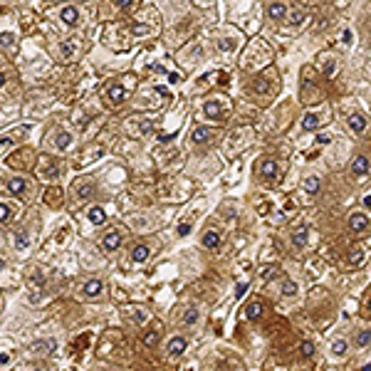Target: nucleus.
Masks as SVG:
<instances>
[{"label":"nucleus","mask_w":371,"mask_h":371,"mask_svg":"<svg viewBox=\"0 0 371 371\" xmlns=\"http://www.w3.org/2000/svg\"><path fill=\"white\" fill-rule=\"evenodd\" d=\"M361 371H371V361H369V364H364V366H361Z\"/></svg>","instance_id":"864d4df0"},{"label":"nucleus","mask_w":371,"mask_h":371,"mask_svg":"<svg viewBox=\"0 0 371 371\" xmlns=\"http://www.w3.org/2000/svg\"><path fill=\"white\" fill-rule=\"evenodd\" d=\"M3 84H5V74H3V72H0V87H3Z\"/></svg>","instance_id":"5fc2aeb1"},{"label":"nucleus","mask_w":371,"mask_h":371,"mask_svg":"<svg viewBox=\"0 0 371 371\" xmlns=\"http://www.w3.org/2000/svg\"><path fill=\"white\" fill-rule=\"evenodd\" d=\"M141 339H144V347H148V349H154V347L159 344V331H156V329H148V331L144 334V337H141Z\"/></svg>","instance_id":"2f4dec72"},{"label":"nucleus","mask_w":371,"mask_h":371,"mask_svg":"<svg viewBox=\"0 0 371 371\" xmlns=\"http://www.w3.org/2000/svg\"><path fill=\"white\" fill-rule=\"evenodd\" d=\"M201 245H203L206 250H215V247H220V233H218V230H206V233H203V238H201Z\"/></svg>","instance_id":"a211bd4d"},{"label":"nucleus","mask_w":371,"mask_h":371,"mask_svg":"<svg viewBox=\"0 0 371 371\" xmlns=\"http://www.w3.org/2000/svg\"><path fill=\"white\" fill-rule=\"evenodd\" d=\"M319 188H322V181H319L317 176H307V178H305V191H307L309 196L319 193Z\"/></svg>","instance_id":"c756f323"},{"label":"nucleus","mask_w":371,"mask_h":371,"mask_svg":"<svg viewBox=\"0 0 371 371\" xmlns=\"http://www.w3.org/2000/svg\"><path fill=\"white\" fill-rule=\"evenodd\" d=\"M122 245H124V233H122V230H109V233H104V238H102L104 252H117Z\"/></svg>","instance_id":"423d86ee"},{"label":"nucleus","mask_w":371,"mask_h":371,"mask_svg":"<svg viewBox=\"0 0 371 371\" xmlns=\"http://www.w3.org/2000/svg\"><path fill=\"white\" fill-rule=\"evenodd\" d=\"M97 371H111V369H97Z\"/></svg>","instance_id":"6e6d98bb"},{"label":"nucleus","mask_w":371,"mask_h":371,"mask_svg":"<svg viewBox=\"0 0 371 371\" xmlns=\"http://www.w3.org/2000/svg\"><path fill=\"white\" fill-rule=\"evenodd\" d=\"M347 349H349L347 339H334V342H331V354H334V356H344Z\"/></svg>","instance_id":"473e14b6"},{"label":"nucleus","mask_w":371,"mask_h":371,"mask_svg":"<svg viewBox=\"0 0 371 371\" xmlns=\"http://www.w3.org/2000/svg\"><path fill=\"white\" fill-rule=\"evenodd\" d=\"M215 45H218V50H223V52H233V50L238 47V42L230 40V37H223V40H218Z\"/></svg>","instance_id":"72a5a7b5"},{"label":"nucleus","mask_w":371,"mask_h":371,"mask_svg":"<svg viewBox=\"0 0 371 371\" xmlns=\"http://www.w3.org/2000/svg\"><path fill=\"white\" fill-rule=\"evenodd\" d=\"M198 319H201V312H198V307H186L183 309V314H181V322L186 324V327H196L198 324Z\"/></svg>","instance_id":"aec40b11"},{"label":"nucleus","mask_w":371,"mask_h":371,"mask_svg":"<svg viewBox=\"0 0 371 371\" xmlns=\"http://www.w3.org/2000/svg\"><path fill=\"white\" fill-rule=\"evenodd\" d=\"M282 294L285 297H294L297 294V282L294 280H282Z\"/></svg>","instance_id":"f704fd0d"},{"label":"nucleus","mask_w":371,"mask_h":371,"mask_svg":"<svg viewBox=\"0 0 371 371\" xmlns=\"http://www.w3.org/2000/svg\"><path fill=\"white\" fill-rule=\"evenodd\" d=\"M102 292H104V280H99V277H92V280H87L82 285V297L84 300H97Z\"/></svg>","instance_id":"1a4fd4ad"},{"label":"nucleus","mask_w":371,"mask_h":371,"mask_svg":"<svg viewBox=\"0 0 371 371\" xmlns=\"http://www.w3.org/2000/svg\"><path fill=\"white\" fill-rule=\"evenodd\" d=\"M0 45H3V47H13L15 45V32H0Z\"/></svg>","instance_id":"4c0bfd02"},{"label":"nucleus","mask_w":371,"mask_h":371,"mask_svg":"<svg viewBox=\"0 0 371 371\" xmlns=\"http://www.w3.org/2000/svg\"><path fill=\"white\" fill-rule=\"evenodd\" d=\"M30 285H32V287H40V289H42V287H45V275H42V272H32V280H30Z\"/></svg>","instance_id":"ea45409f"},{"label":"nucleus","mask_w":371,"mask_h":371,"mask_svg":"<svg viewBox=\"0 0 371 371\" xmlns=\"http://www.w3.org/2000/svg\"><path fill=\"white\" fill-rule=\"evenodd\" d=\"M57 349V342L52 339V337H45V339H35V342H30V347H27V351L30 354H35V356H50L52 351Z\"/></svg>","instance_id":"f03ea898"},{"label":"nucleus","mask_w":371,"mask_h":371,"mask_svg":"<svg viewBox=\"0 0 371 371\" xmlns=\"http://www.w3.org/2000/svg\"><path fill=\"white\" fill-rule=\"evenodd\" d=\"M364 206H366V208H371V196H366V198H364Z\"/></svg>","instance_id":"603ef678"},{"label":"nucleus","mask_w":371,"mask_h":371,"mask_svg":"<svg viewBox=\"0 0 371 371\" xmlns=\"http://www.w3.org/2000/svg\"><path fill=\"white\" fill-rule=\"evenodd\" d=\"M106 99L114 104V106H122L124 102H126V89L119 84V82H114V84H109L106 87Z\"/></svg>","instance_id":"9d476101"},{"label":"nucleus","mask_w":371,"mask_h":371,"mask_svg":"<svg viewBox=\"0 0 371 371\" xmlns=\"http://www.w3.org/2000/svg\"><path fill=\"white\" fill-rule=\"evenodd\" d=\"M82 37L80 35H69V37H64V40L60 42V57L64 60V62H72L74 57H80V52H82Z\"/></svg>","instance_id":"f257e3e1"},{"label":"nucleus","mask_w":371,"mask_h":371,"mask_svg":"<svg viewBox=\"0 0 371 371\" xmlns=\"http://www.w3.org/2000/svg\"><path fill=\"white\" fill-rule=\"evenodd\" d=\"M366 226H369V218H366V213H351V218H349V228H351L354 233L366 230Z\"/></svg>","instance_id":"6ab92c4d"},{"label":"nucleus","mask_w":371,"mask_h":371,"mask_svg":"<svg viewBox=\"0 0 371 371\" xmlns=\"http://www.w3.org/2000/svg\"><path fill=\"white\" fill-rule=\"evenodd\" d=\"M148 255H151V247H148L146 243H139V245L131 247L129 260H131V263H136V265H141V263H146V260H148Z\"/></svg>","instance_id":"ddd939ff"},{"label":"nucleus","mask_w":371,"mask_h":371,"mask_svg":"<svg viewBox=\"0 0 371 371\" xmlns=\"http://www.w3.org/2000/svg\"><path fill=\"white\" fill-rule=\"evenodd\" d=\"M104 154H106V146H92V148H89V151H87V154H84V156H82L77 164H80V166H89V164L99 161Z\"/></svg>","instance_id":"4468645a"},{"label":"nucleus","mask_w":371,"mask_h":371,"mask_svg":"<svg viewBox=\"0 0 371 371\" xmlns=\"http://www.w3.org/2000/svg\"><path fill=\"white\" fill-rule=\"evenodd\" d=\"M369 168H371V161H369L366 156H356V159L351 161V173H354V176H366Z\"/></svg>","instance_id":"412c9836"},{"label":"nucleus","mask_w":371,"mask_h":371,"mask_svg":"<svg viewBox=\"0 0 371 371\" xmlns=\"http://www.w3.org/2000/svg\"><path fill=\"white\" fill-rule=\"evenodd\" d=\"M203 111H206V117H208V119H218V117L223 114V106H220V102H218V99H208V102L203 104Z\"/></svg>","instance_id":"b1692460"},{"label":"nucleus","mask_w":371,"mask_h":371,"mask_svg":"<svg viewBox=\"0 0 371 371\" xmlns=\"http://www.w3.org/2000/svg\"><path fill=\"white\" fill-rule=\"evenodd\" d=\"M361 260H364V252H361V250H351V252H349V265H361Z\"/></svg>","instance_id":"a19ab883"},{"label":"nucleus","mask_w":371,"mask_h":371,"mask_svg":"<svg viewBox=\"0 0 371 371\" xmlns=\"http://www.w3.org/2000/svg\"><path fill=\"white\" fill-rule=\"evenodd\" d=\"M319 126V114L317 111H307V114L302 117V129L305 131H314Z\"/></svg>","instance_id":"a878e982"},{"label":"nucleus","mask_w":371,"mask_h":371,"mask_svg":"<svg viewBox=\"0 0 371 371\" xmlns=\"http://www.w3.org/2000/svg\"><path fill=\"white\" fill-rule=\"evenodd\" d=\"M129 314H131V324H134V327H144V324L148 322V317H151L144 307H131Z\"/></svg>","instance_id":"5701e85b"},{"label":"nucleus","mask_w":371,"mask_h":371,"mask_svg":"<svg viewBox=\"0 0 371 371\" xmlns=\"http://www.w3.org/2000/svg\"><path fill=\"white\" fill-rule=\"evenodd\" d=\"M87 220L92 223V226H104L106 223V210L102 206H89L87 208Z\"/></svg>","instance_id":"2eb2a0df"},{"label":"nucleus","mask_w":371,"mask_h":371,"mask_svg":"<svg viewBox=\"0 0 371 371\" xmlns=\"http://www.w3.org/2000/svg\"><path fill=\"white\" fill-rule=\"evenodd\" d=\"M154 129V119H129L126 122V131L131 136H146Z\"/></svg>","instance_id":"0eeeda50"},{"label":"nucleus","mask_w":371,"mask_h":371,"mask_svg":"<svg viewBox=\"0 0 371 371\" xmlns=\"http://www.w3.org/2000/svg\"><path fill=\"white\" fill-rule=\"evenodd\" d=\"M25 191H27V178L25 176H13L8 181V193L10 196L20 198V196H25Z\"/></svg>","instance_id":"9b49d317"},{"label":"nucleus","mask_w":371,"mask_h":371,"mask_svg":"<svg viewBox=\"0 0 371 371\" xmlns=\"http://www.w3.org/2000/svg\"><path fill=\"white\" fill-rule=\"evenodd\" d=\"M349 129H351L354 134H361V131L366 129V119H364L361 114H351V117H349Z\"/></svg>","instance_id":"c85d7f7f"},{"label":"nucleus","mask_w":371,"mask_h":371,"mask_svg":"<svg viewBox=\"0 0 371 371\" xmlns=\"http://www.w3.org/2000/svg\"><path fill=\"white\" fill-rule=\"evenodd\" d=\"M10 364V354L8 351H0V366H8Z\"/></svg>","instance_id":"a18cd8bd"},{"label":"nucleus","mask_w":371,"mask_h":371,"mask_svg":"<svg viewBox=\"0 0 371 371\" xmlns=\"http://www.w3.org/2000/svg\"><path fill=\"white\" fill-rule=\"evenodd\" d=\"M74 193H77L80 201H89V198L94 196V183H92L89 178L77 181V183H74Z\"/></svg>","instance_id":"f8f14e48"},{"label":"nucleus","mask_w":371,"mask_h":371,"mask_svg":"<svg viewBox=\"0 0 371 371\" xmlns=\"http://www.w3.org/2000/svg\"><path fill=\"white\" fill-rule=\"evenodd\" d=\"M208 139H210V129H208V126H196L193 134H191V141H193V144H206Z\"/></svg>","instance_id":"bb28decb"},{"label":"nucleus","mask_w":371,"mask_h":371,"mask_svg":"<svg viewBox=\"0 0 371 371\" xmlns=\"http://www.w3.org/2000/svg\"><path fill=\"white\" fill-rule=\"evenodd\" d=\"M263 312H265V309H263V302H257V300L245 307V317H247L250 322H257L260 317H263Z\"/></svg>","instance_id":"393cba45"},{"label":"nucleus","mask_w":371,"mask_h":371,"mask_svg":"<svg viewBox=\"0 0 371 371\" xmlns=\"http://www.w3.org/2000/svg\"><path fill=\"white\" fill-rule=\"evenodd\" d=\"M80 20H82V13H80L77 5H64V8H60V22H62V25L77 27Z\"/></svg>","instance_id":"39448f33"},{"label":"nucleus","mask_w":371,"mask_h":371,"mask_svg":"<svg viewBox=\"0 0 371 371\" xmlns=\"http://www.w3.org/2000/svg\"><path fill=\"white\" fill-rule=\"evenodd\" d=\"M13 247H15L18 252H25V250L30 247V233H27V230H18V233L13 235Z\"/></svg>","instance_id":"4be33fe9"},{"label":"nucleus","mask_w":371,"mask_h":371,"mask_svg":"<svg viewBox=\"0 0 371 371\" xmlns=\"http://www.w3.org/2000/svg\"><path fill=\"white\" fill-rule=\"evenodd\" d=\"M324 74H327V77H331V74H334V62L324 64Z\"/></svg>","instance_id":"de8ad7c7"},{"label":"nucleus","mask_w":371,"mask_h":371,"mask_svg":"<svg viewBox=\"0 0 371 371\" xmlns=\"http://www.w3.org/2000/svg\"><path fill=\"white\" fill-rule=\"evenodd\" d=\"M188 233H191V223H181V226H178V235H181V238H186Z\"/></svg>","instance_id":"37998d69"},{"label":"nucleus","mask_w":371,"mask_h":371,"mask_svg":"<svg viewBox=\"0 0 371 371\" xmlns=\"http://www.w3.org/2000/svg\"><path fill=\"white\" fill-rule=\"evenodd\" d=\"M13 218V208L8 203H0V223H10Z\"/></svg>","instance_id":"e433bc0d"},{"label":"nucleus","mask_w":371,"mask_h":371,"mask_svg":"<svg viewBox=\"0 0 371 371\" xmlns=\"http://www.w3.org/2000/svg\"><path fill=\"white\" fill-rule=\"evenodd\" d=\"M247 287H250V282H247V280H245V282H240V285L235 287V297H238V300H243V297H245Z\"/></svg>","instance_id":"79ce46f5"},{"label":"nucleus","mask_w":371,"mask_h":371,"mask_svg":"<svg viewBox=\"0 0 371 371\" xmlns=\"http://www.w3.org/2000/svg\"><path fill=\"white\" fill-rule=\"evenodd\" d=\"M260 173H263V178H265V181H277V176H280V171H277V161L265 159V161H263V166H260Z\"/></svg>","instance_id":"f3484780"},{"label":"nucleus","mask_w":371,"mask_h":371,"mask_svg":"<svg viewBox=\"0 0 371 371\" xmlns=\"http://www.w3.org/2000/svg\"><path fill=\"white\" fill-rule=\"evenodd\" d=\"M168 80L176 84V82H181V74H168Z\"/></svg>","instance_id":"8fccbe9b"},{"label":"nucleus","mask_w":371,"mask_h":371,"mask_svg":"<svg viewBox=\"0 0 371 371\" xmlns=\"http://www.w3.org/2000/svg\"><path fill=\"white\" fill-rule=\"evenodd\" d=\"M300 354H302L305 359H309V356H314V344H312L309 339H305V342L300 344Z\"/></svg>","instance_id":"c9c22d12"},{"label":"nucleus","mask_w":371,"mask_h":371,"mask_svg":"<svg viewBox=\"0 0 371 371\" xmlns=\"http://www.w3.org/2000/svg\"><path fill=\"white\" fill-rule=\"evenodd\" d=\"M72 144H74V134H72V131H67V129H57V131L52 134V148H55V151L64 154Z\"/></svg>","instance_id":"20e7f679"},{"label":"nucleus","mask_w":371,"mask_h":371,"mask_svg":"<svg viewBox=\"0 0 371 371\" xmlns=\"http://www.w3.org/2000/svg\"><path fill=\"white\" fill-rule=\"evenodd\" d=\"M342 37H344V42H351V30H344Z\"/></svg>","instance_id":"09e8293b"},{"label":"nucleus","mask_w":371,"mask_h":371,"mask_svg":"<svg viewBox=\"0 0 371 371\" xmlns=\"http://www.w3.org/2000/svg\"><path fill=\"white\" fill-rule=\"evenodd\" d=\"M329 141H331V136H329V134H319V136H317V144H322V146H327Z\"/></svg>","instance_id":"49530a36"},{"label":"nucleus","mask_w":371,"mask_h":371,"mask_svg":"<svg viewBox=\"0 0 371 371\" xmlns=\"http://www.w3.org/2000/svg\"><path fill=\"white\" fill-rule=\"evenodd\" d=\"M5 268H8V263H5V260H3V257H0V272H3Z\"/></svg>","instance_id":"3c124183"},{"label":"nucleus","mask_w":371,"mask_h":371,"mask_svg":"<svg viewBox=\"0 0 371 371\" xmlns=\"http://www.w3.org/2000/svg\"><path fill=\"white\" fill-rule=\"evenodd\" d=\"M37 173H40L45 181H55V178L60 176V161H55V159H50V156H40Z\"/></svg>","instance_id":"7ed1b4c3"},{"label":"nucleus","mask_w":371,"mask_h":371,"mask_svg":"<svg viewBox=\"0 0 371 371\" xmlns=\"http://www.w3.org/2000/svg\"><path fill=\"white\" fill-rule=\"evenodd\" d=\"M186 349H188V337H183V334H176V337H171L168 344H166V354H168L171 359L181 356Z\"/></svg>","instance_id":"6e6552de"},{"label":"nucleus","mask_w":371,"mask_h":371,"mask_svg":"<svg viewBox=\"0 0 371 371\" xmlns=\"http://www.w3.org/2000/svg\"><path fill=\"white\" fill-rule=\"evenodd\" d=\"M371 347V329H361L356 334V349H366Z\"/></svg>","instance_id":"7c9ffc66"},{"label":"nucleus","mask_w":371,"mask_h":371,"mask_svg":"<svg viewBox=\"0 0 371 371\" xmlns=\"http://www.w3.org/2000/svg\"><path fill=\"white\" fill-rule=\"evenodd\" d=\"M305 243H307V226H300L292 233V245L294 247H305Z\"/></svg>","instance_id":"cd10ccee"},{"label":"nucleus","mask_w":371,"mask_h":371,"mask_svg":"<svg viewBox=\"0 0 371 371\" xmlns=\"http://www.w3.org/2000/svg\"><path fill=\"white\" fill-rule=\"evenodd\" d=\"M119 10H126V8H131L134 5V0H117V3H114Z\"/></svg>","instance_id":"c03bdc74"},{"label":"nucleus","mask_w":371,"mask_h":371,"mask_svg":"<svg viewBox=\"0 0 371 371\" xmlns=\"http://www.w3.org/2000/svg\"><path fill=\"white\" fill-rule=\"evenodd\" d=\"M268 18H270L272 22H282V20L287 18V5H285V3H270V5H268Z\"/></svg>","instance_id":"dca6fc26"},{"label":"nucleus","mask_w":371,"mask_h":371,"mask_svg":"<svg viewBox=\"0 0 371 371\" xmlns=\"http://www.w3.org/2000/svg\"><path fill=\"white\" fill-rule=\"evenodd\" d=\"M302 22H305V13H302V10L289 13V25H302Z\"/></svg>","instance_id":"58836bf2"},{"label":"nucleus","mask_w":371,"mask_h":371,"mask_svg":"<svg viewBox=\"0 0 371 371\" xmlns=\"http://www.w3.org/2000/svg\"><path fill=\"white\" fill-rule=\"evenodd\" d=\"M369 309H371V297H369Z\"/></svg>","instance_id":"4d7b16f0"}]
</instances>
